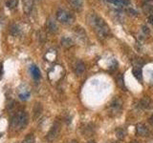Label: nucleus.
<instances>
[{
  "mask_svg": "<svg viewBox=\"0 0 153 143\" xmlns=\"http://www.w3.org/2000/svg\"><path fill=\"white\" fill-rule=\"evenodd\" d=\"M46 26H47L48 31H49L50 32H52V34L58 32V25H56V23L54 19H52V18L48 19Z\"/></svg>",
  "mask_w": 153,
  "mask_h": 143,
  "instance_id": "9d476101",
  "label": "nucleus"
},
{
  "mask_svg": "<svg viewBox=\"0 0 153 143\" xmlns=\"http://www.w3.org/2000/svg\"><path fill=\"white\" fill-rule=\"evenodd\" d=\"M59 133H61V124L58 122H55L47 135V140L50 142L54 141L55 139L58 138V136H59Z\"/></svg>",
  "mask_w": 153,
  "mask_h": 143,
  "instance_id": "39448f33",
  "label": "nucleus"
},
{
  "mask_svg": "<svg viewBox=\"0 0 153 143\" xmlns=\"http://www.w3.org/2000/svg\"><path fill=\"white\" fill-rule=\"evenodd\" d=\"M114 143H120V142H114Z\"/></svg>",
  "mask_w": 153,
  "mask_h": 143,
  "instance_id": "c85d7f7f",
  "label": "nucleus"
},
{
  "mask_svg": "<svg viewBox=\"0 0 153 143\" xmlns=\"http://www.w3.org/2000/svg\"><path fill=\"white\" fill-rule=\"evenodd\" d=\"M35 136L33 135V134H30V135H28L24 138V140L21 143H35Z\"/></svg>",
  "mask_w": 153,
  "mask_h": 143,
  "instance_id": "412c9836",
  "label": "nucleus"
},
{
  "mask_svg": "<svg viewBox=\"0 0 153 143\" xmlns=\"http://www.w3.org/2000/svg\"><path fill=\"white\" fill-rule=\"evenodd\" d=\"M140 107L143 109L146 110H149L153 108V101L150 99L149 97H143L142 99L140 100Z\"/></svg>",
  "mask_w": 153,
  "mask_h": 143,
  "instance_id": "423d86ee",
  "label": "nucleus"
},
{
  "mask_svg": "<svg viewBox=\"0 0 153 143\" xmlns=\"http://www.w3.org/2000/svg\"><path fill=\"white\" fill-rule=\"evenodd\" d=\"M56 19L62 24H71L74 21V16L65 10H58L56 11Z\"/></svg>",
  "mask_w": 153,
  "mask_h": 143,
  "instance_id": "20e7f679",
  "label": "nucleus"
},
{
  "mask_svg": "<svg viewBox=\"0 0 153 143\" xmlns=\"http://www.w3.org/2000/svg\"><path fill=\"white\" fill-rule=\"evenodd\" d=\"M132 73H133V76H135V78L139 81H142L143 80V72L142 69L139 66H135L133 69H132Z\"/></svg>",
  "mask_w": 153,
  "mask_h": 143,
  "instance_id": "f8f14e48",
  "label": "nucleus"
},
{
  "mask_svg": "<svg viewBox=\"0 0 153 143\" xmlns=\"http://www.w3.org/2000/svg\"><path fill=\"white\" fill-rule=\"evenodd\" d=\"M122 110V99L119 97H115L109 104L108 114L111 115V117H118V115H121Z\"/></svg>",
  "mask_w": 153,
  "mask_h": 143,
  "instance_id": "7ed1b4c3",
  "label": "nucleus"
},
{
  "mask_svg": "<svg viewBox=\"0 0 153 143\" xmlns=\"http://www.w3.org/2000/svg\"><path fill=\"white\" fill-rule=\"evenodd\" d=\"M142 31L145 32L146 34H148L149 32H150V31H149V29L146 26H143V29H142Z\"/></svg>",
  "mask_w": 153,
  "mask_h": 143,
  "instance_id": "5701e85b",
  "label": "nucleus"
},
{
  "mask_svg": "<svg viewBox=\"0 0 153 143\" xmlns=\"http://www.w3.org/2000/svg\"><path fill=\"white\" fill-rule=\"evenodd\" d=\"M3 74H4V68H3V64H0V78L3 76Z\"/></svg>",
  "mask_w": 153,
  "mask_h": 143,
  "instance_id": "b1692460",
  "label": "nucleus"
},
{
  "mask_svg": "<svg viewBox=\"0 0 153 143\" xmlns=\"http://www.w3.org/2000/svg\"><path fill=\"white\" fill-rule=\"evenodd\" d=\"M75 73H76V74H78V76H80V74H82L83 73H84L85 71V64L83 63L82 61H78L76 65H75Z\"/></svg>",
  "mask_w": 153,
  "mask_h": 143,
  "instance_id": "1a4fd4ad",
  "label": "nucleus"
},
{
  "mask_svg": "<svg viewBox=\"0 0 153 143\" xmlns=\"http://www.w3.org/2000/svg\"><path fill=\"white\" fill-rule=\"evenodd\" d=\"M0 136H1V135H0Z\"/></svg>",
  "mask_w": 153,
  "mask_h": 143,
  "instance_id": "c756f323",
  "label": "nucleus"
},
{
  "mask_svg": "<svg viewBox=\"0 0 153 143\" xmlns=\"http://www.w3.org/2000/svg\"><path fill=\"white\" fill-rule=\"evenodd\" d=\"M87 143H96V142H95L94 140H90V141H88Z\"/></svg>",
  "mask_w": 153,
  "mask_h": 143,
  "instance_id": "cd10ccee",
  "label": "nucleus"
},
{
  "mask_svg": "<svg viewBox=\"0 0 153 143\" xmlns=\"http://www.w3.org/2000/svg\"><path fill=\"white\" fill-rule=\"evenodd\" d=\"M110 3H112L115 6H119V7H122V6H128L130 4V0H109Z\"/></svg>",
  "mask_w": 153,
  "mask_h": 143,
  "instance_id": "4468645a",
  "label": "nucleus"
},
{
  "mask_svg": "<svg viewBox=\"0 0 153 143\" xmlns=\"http://www.w3.org/2000/svg\"><path fill=\"white\" fill-rule=\"evenodd\" d=\"M41 113H42V107L39 103H37L34 108V117L37 118L41 115Z\"/></svg>",
  "mask_w": 153,
  "mask_h": 143,
  "instance_id": "2eb2a0df",
  "label": "nucleus"
},
{
  "mask_svg": "<svg viewBox=\"0 0 153 143\" xmlns=\"http://www.w3.org/2000/svg\"><path fill=\"white\" fill-rule=\"evenodd\" d=\"M148 22L151 24V25H153V14H151V16H148Z\"/></svg>",
  "mask_w": 153,
  "mask_h": 143,
  "instance_id": "393cba45",
  "label": "nucleus"
},
{
  "mask_svg": "<svg viewBox=\"0 0 153 143\" xmlns=\"http://www.w3.org/2000/svg\"><path fill=\"white\" fill-rule=\"evenodd\" d=\"M116 136L119 139H124L125 138V131L122 128H119L116 130Z\"/></svg>",
  "mask_w": 153,
  "mask_h": 143,
  "instance_id": "aec40b11",
  "label": "nucleus"
},
{
  "mask_svg": "<svg viewBox=\"0 0 153 143\" xmlns=\"http://www.w3.org/2000/svg\"><path fill=\"white\" fill-rule=\"evenodd\" d=\"M148 122H149V124H150L151 126L153 127V115H151L150 117H149V119H148Z\"/></svg>",
  "mask_w": 153,
  "mask_h": 143,
  "instance_id": "a878e982",
  "label": "nucleus"
},
{
  "mask_svg": "<svg viewBox=\"0 0 153 143\" xmlns=\"http://www.w3.org/2000/svg\"><path fill=\"white\" fill-rule=\"evenodd\" d=\"M28 115L26 112H17L11 119V127L14 130H22L28 124Z\"/></svg>",
  "mask_w": 153,
  "mask_h": 143,
  "instance_id": "f03ea898",
  "label": "nucleus"
},
{
  "mask_svg": "<svg viewBox=\"0 0 153 143\" xmlns=\"http://www.w3.org/2000/svg\"><path fill=\"white\" fill-rule=\"evenodd\" d=\"M30 71H31L32 76L35 80H38L40 78V70L38 69L37 66H35V65H32V66L30 67Z\"/></svg>",
  "mask_w": 153,
  "mask_h": 143,
  "instance_id": "9b49d317",
  "label": "nucleus"
},
{
  "mask_svg": "<svg viewBox=\"0 0 153 143\" xmlns=\"http://www.w3.org/2000/svg\"><path fill=\"white\" fill-rule=\"evenodd\" d=\"M17 4H18V0H7L6 1V6H7L8 9L10 10H14L17 7Z\"/></svg>",
  "mask_w": 153,
  "mask_h": 143,
  "instance_id": "dca6fc26",
  "label": "nucleus"
},
{
  "mask_svg": "<svg viewBox=\"0 0 153 143\" xmlns=\"http://www.w3.org/2000/svg\"><path fill=\"white\" fill-rule=\"evenodd\" d=\"M29 96H30V94H29V93H24V94H19L20 99H22V100L28 99Z\"/></svg>",
  "mask_w": 153,
  "mask_h": 143,
  "instance_id": "4be33fe9",
  "label": "nucleus"
},
{
  "mask_svg": "<svg viewBox=\"0 0 153 143\" xmlns=\"http://www.w3.org/2000/svg\"><path fill=\"white\" fill-rule=\"evenodd\" d=\"M88 22L100 38H106L109 34V27L103 18L92 13L88 16Z\"/></svg>",
  "mask_w": 153,
  "mask_h": 143,
  "instance_id": "f257e3e1",
  "label": "nucleus"
},
{
  "mask_svg": "<svg viewBox=\"0 0 153 143\" xmlns=\"http://www.w3.org/2000/svg\"><path fill=\"white\" fill-rule=\"evenodd\" d=\"M10 32H11V34L14 35V36H17V35L20 34V29H19V27L17 25L14 24V25L11 26Z\"/></svg>",
  "mask_w": 153,
  "mask_h": 143,
  "instance_id": "f3484780",
  "label": "nucleus"
},
{
  "mask_svg": "<svg viewBox=\"0 0 153 143\" xmlns=\"http://www.w3.org/2000/svg\"><path fill=\"white\" fill-rule=\"evenodd\" d=\"M61 44H62V46H64V47H71L73 45V41H72L71 38L64 36L61 39Z\"/></svg>",
  "mask_w": 153,
  "mask_h": 143,
  "instance_id": "a211bd4d",
  "label": "nucleus"
},
{
  "mask_svg": "<svg viewBox=\"0 0 153 143\" xmlns=\"http://www.w3.org/2000/svg\"><path fill=\"white\" fill-rule=\"evenodd\" d=\"M70 143H78V141L77 140H72V141H70Z\"/></svg>",
  "mask_w": 153,
  "mask_h": 143,
  "instance_id": "bb28decb",
  "label": "nucleus"
},
{
  "mask_svg": "<svg viewBox=\"0 0 153 143\" xmlns=\"http://www.w3.org/2000/svg\"><path fill=\"white\" fill-rule=\"evenodd\" d=\"M70 5L75 10L80 11L82 8V0H70Z\"/></svg>",
  "mask_w": 153,
  "mask_h": 143,
  "instance_id": "ddd939ff",
  "label": "nucleus"
},
{
  "mask_svg": "<svg viewBox=\"0 0 153 143\" xmlns=\"http://www.w3.org/2000/svg\"><path fill=\"white\" fill-rule=\"evenodd\" d=\"M117 85H118L120 88H122L124 91H126V89H125V86H124V78H122V74H120V76L117 77Z\"/></svg>",
  "mask_w": 153,
  "mask_h": 143,
  "instance_id": "6ab92c4d",
  "label": "nucleus"
},
{
  "mask_svg": "<svg viewBox=\"0 0 153 143\" xmlns=\"http://www.w3.org/2000/svg\"><path fill=\"white\" fill-rule=\"evenodd\" d=\"M148 128L143 123H139L136 126V133L140 136H146L148 135Z\"/></svg>",
  "mask_w": 153,
  "mask_h": 143,
  "instance_id": "0eeeda50",
  "label": "nucleus"
},
{
  "mask_svg": "<svg viewBox=\"0 0 153 143\" xmlns=\"http://www.w3.org/2000/svg\"><path fill=\"white\" fill-rule=\"evenodd\" d=\"M34 9V0H23V11L26 14H30Z\"/></svg>",
  "mask_w": 153,
  "mask_h": 143,
  "instance_id": "6e6552de",
  "label": "nucleus"
}]
</instances>
